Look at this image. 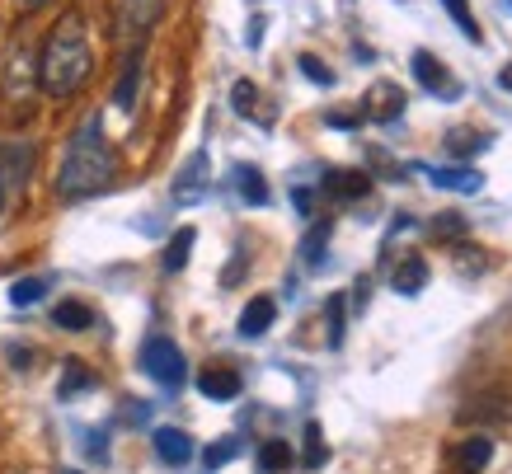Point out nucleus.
Here are the masks:
<instances>
[{
  "instance_id": "dca6fc26",
  "label": "nucleus",
  "mask_w": 512,
  "mask_h": 474,
  "mask_svg": "<svg viewBox=\"0 0 512 474\" xmlns=\"http://www.w3.org/2000/svg\"><path fill=\"white\" fill-rule=\"evenodd\" d=\"M235 184H240V198H245L249 207H268V179L254 165L235 169Z\"/></svg>"
},
{
  "instance_id": "7ed1b4c3",
  "label": "nucleus",
  "mask_w": 512,
  "mask_h": 474,
  "mask_svg": "<svg viewBox=\"0 0 512 474\" xmlns=\"http://www.w3.org/2000/svg\"><path fill=\"white\" fill-rule=\"evenodd\" d=\"M141 367H146V376L156 385H165V390H179L188 376V362H184V352L174 348L170 338H151L146 348H141Z\"/></svg>"
},
{
  "instance_id": "6ab92c4d",
  "label": "nucleus",
  "mask_w": 512,
  "mask_h": 474,
  "mask_svg": "<svg viewBox=\"0 0 512 474\" xmlns=\"http://www.w3.org/2000/svg\"><path fill=\"white\" fill-rule=\"evenodd\" d=\"M202 179H207V151H198L184 169H179V179H174L179 198H184V202H188V198H198V193H202Z\"/></svg>"
},
{
  "instance_id": "2eb2a0df",
  "label": "nucleus",
  "mask_w": 512,
  "mask_h": 474,
  "mask_svg": "<svg viewBox=\"0 0 512 474\" xmlns=\"http://www.w3.org/2000/svg\"><path fill=\"white\" fill-rule=\"evenodd\" d=\"M489 141H494V132H470V127H456V132H447V151L456 155V160H470V155H480Z\"/></svg>"
},
{
  "instance_id": "bb28decb",
  "label": "nucleus",
  "mask_w": 512,
  "mask_h": 474,
  "mask_svg": "<svg viewBox=\"0 0 512 474\" xmlns=\"http://www.w3.org/2000/svg\"><path fill=\"white\" fill-rule=\"evenodd\" d=\"M325 320H329V348L343 343V296H329L325 301Z\"/></svg>"
},
{
  "instance_id": "473e14b6",
  "label": "nucleus",
  "mask_w": 512,
  "mask_h": 474,
  "mask_svg": "<svg viewBox=\"0 0 512 474\" xmlns=\"http://www.w3.org/2000/svg\"><path fill=\"white\" fill-rule=\"evenodd\" d=\"M498 85H503V90H508V94H512V62H508V66H503V71H498Z\"/></svg>"
},
{
  "instance_id": "4be33fe9",
  "label": "nucleus",
  "mask_w": 512,
  "mask_h": 474,
  "mask_svg": "<svg viewBox=\"0 0 512 474\" xmlns=\"http://www.w3.org/2000/svg\"><path fill=\"white\" fill-rule=\"evenodd\" d=\"M43 296H47V277H19L15 287H10V301H15L19 310H24V306H38Z\"/></svg>"
},
{
  "instance_id": "c85d7f7f",
  "label": "nucleus",
  "mask_w": 512,
  "mask_h": 474,
  "mask_svg": "<svg viewBox=\"0 0 512 474\" xmlns=\"http://www.w3.org/2000/svg\"><path fill=\"white\" fill-rule=\"evenodd\" d=\"M301 71H306V80H315V85H334V71H329L320 57H311V52H301Z\"/></svg>"
},
{
  "instance_id": "aec40b11",
  "label": "nucleus",
  "mask_w": 512,
  "mask_h": 474,
  "mask_svg": "<svg viewBox=\"0 0 512 474\" xmlns=\"http://www.w3.org/2000/svg\"><path fill=\"white\" fill-rule=\"evenodd\" d=\"M287 465H292V446H287V442H278V437H273V442L259 446V470H264V474H282Z\"/></svg>"
},
{
  "instance_id": "ddd939ff",
  "label": "nucleus",
  "mask_w": 512,
  "mask_h": 474,
  "mask_svg": "<svg viewBox=\"0 0 512 474\" xmlns=\"http://www.w3.org/2000/svg\"><path fill=\"white\" fill-rule=\"evenodd\" d=\"M494 456V442L489 437H470V442L456 446V474H480Z\"/></svg>"
},
{
  "instance_id": "a211bd4d",
  "label": "nucleus",
  "mask_w": 512,
  "mask_h": 474,
  "mask_svg": "<svg viewBox=\"0 0 512 474\" xmlns=\"http://www.w3.org/2000/svg\"><path fill=\"white\" fill-rule=\"evenodd\" d=\"M193 240H198V230H193V226L174 230V240L165 245V273H184V268H188V254H193Z\"/></svg>"
},
{
  "instance_id": "f3484780",
  "label": "nucleus",
  "mask_w": 512,
  "mask_h": 474,
  "mask_svg": "<svg viewBox=\"0 0 512 474\" xmlns=\"http://www.w3.org/2000/svg\"><path fill=\"white\" fill-rule=\"evenodd\" d=\"M137 85H141V47H132V57H127V66H123V80H118V90H113V104L123 108H132V99H137Z\"/></svg>"
},
{
  "instance_id": "20e7f679",
  "label": "nucleus",
  "mask_w": 512,
  "mask_h": 474,
  "mask_svg": "<svg viewBox=\"0 0 512 474\" xmlns=\"http://www.w3.org/2000/svg\"><path fill=\"white\" fill-rule=\"evenodd\" d=\"M29 169H33V146H24V141L0 146V212L19 198V188L29 184Z\"/></svg>"
},
{
  "instance_id": "a878e982",
  "label": "nucleus",
  "mask_w": 512,
  "mask_h": 474,
  "mask_svg": "<svg viewBox=\"0 0 512 474\" xmlns=\"http://www.w3.org/2000/svg\"><path fill=\"white\" fill-rule=\"evenodd\" d=\"M325 245H329V221H320V226H315L311 235H306V245H301V259H306V263L315 268V259L325 254Z\"/></svg>"
},
{
  "instance_id": "2f4dec72",
  "label": "nucleus",
  "mask_w": 512,
  "mask_h": 474,
  "mask_svg": "<svg viewBox=\"0 0 512 474\" xmlns=\"http://www.w3.org/2000/svg\"><path fill=\"white\" fill-rule=\"evenodd\" d=\"M259 33H264V15H254V19H249V38H245V43H249V47H259V43H264Z\"/></svg>"
},
{
  "instance_id": "1a4fd4ad",
  "label": "nucleus",
  "mask_w": 512,
  "mask_h": 474,
  "mask_svg": "<svg viewBox=\"0 0 512 474\" xmlns=\"http://www.w3.org/2000/svg\"><path fill=\"white\" fill-rule=\"evenodd\" d=\"M156 456L165 465H188L193 460V437L184 428H156Z\"/></svg>"
},
{
  "instance_id": "412c9836",
  "label": "nucleus",
  "mask_w": 512,
  "mask_h": 474,
  "mask_svg": "<svg viewBox=\"0 0 512 474\" xmlns=\"http://www.w3.org/2000/svg\"><path fill=\"white\" fill-rule=\"evenodd\" d=\"M325 460H329L325 432H320V423H306V451H301V465H306V470H320Z\"/></svg>"
},
{
  "instance_id": "0eeeda50",
  "label": "nucleus",
  "mask_w": 512,
  "mask_h": 474,
  "mask_svg": "<svg viewBox=\"0 0 512 474\" xmlns=\"http://www.w3.org/2000/svg\"><path fill=\"white\" fill-rule=\"evenodd\" d=\"M273 320H278V301L273 296H254L245 310H240V338H259L273 329Z\"/></svg>"
},
{
  "instance_id": "c756f323",
  "label": "nucleus",
  "mask_w": 512,
  "mask_h": 474,
  "mask_svg": "<svg viewBox=\"0 0 512 474\" xmlns=\"http://www.w3.org/2000/svg\"><path fill=\"white\" fill-rule=\"evenodd\" d=\"M231 99H235V108H240V113H249V108H254V85H249V80H240V85L231 90Z\"/></svg>"
},
{
  "instance_id": "f03ea898",
  "label": "nucleus",
  "mask_w": 512,
  "mask_h": 474,
  "mask_svg": "<svg viewBox=\"0 0 512 474\" xmlns=\"http://www.w3.org/2000/svg\"><path fill=\"white\" fill-rule=\"evenodd\" d=\"M94 57H90V38H85V19L71 10L52 24L43 43V57H38V85L52 99H71L90 85Z\"/></svg>"
},
{
  "instance_id": "f257e3e1",
  "label": "nucleus",
  "mask_w": 512,
  "mask_h": 474,
  "mask_svg": "<svg viewBox=\"0 0 512 474\" xmlns=\"http://www.w3.org/2000/svg\"><path fill=\"white\" fill-rule=\"evenodd\" d=\"M118 174V160H113V146L104 137V118L90 113L85 123L76 127V137L66 141V155H62V169H57V193L66 202L76 198H94L104 193Z\"/></svg>"
},
{
  "instance_id": "5701e85b",
  "label": "nucleus",
  "mask_w": 512,
  "mask_h": 474,
  "mask_svg": "<svg viewBox=\"0 0 512 474\" xmlns=\"http://www.w3.org/2000/svg\"><path fill=\"white\" fill-rule=\"evenodd\" d=\"M52 320L62 324V329H90L94 315H90V306H80V301H62V306L52 310Z\"/></svg>"
},
{
  "instance_id": "9d476101",
  "label": "nucleus",
  "mask_w": 512,
  "mask_h": 474,
  "mask_svg": "<svg viewBox=\"0 0 512 474\" xmlns=\"http://www.w3.org/2000/svg\"><path fill=\"white\" fill-rule=\"evenodd\" d=\"M325 188L334 193V198L353 202V198H367V193H372V179H367L362 169H329V174H325Z\"/></svg>"
},
{
  "instance_id": "7c9ffc66",
  "label": "nucleus",
  "mask_w": 512,
  "mask_h": 474,
  "mask_svg": "<svg viewBox=\"0 0 512 474\" xmlns=\"http://www.w3.org/2000/svg\"><path fill=\"white\" fill-rule=\"evenodd\" d=\"M362 123V113H348V108H334L329 113V127H357Z\"/></svg>"
},
{
  "instance_id": "cd10ccee",
  "label": "nucleus",
  "mask_w": 512,
  "mask_h": 474,
  "mask_svg": "<svg viewBox=\"0 0 512 474\" xmlns=\"http://www.w3.org/2000/svg\"><path fill=\"white\" fill-rule=\"evenodd\" d=\"M235 451H240V442H235V437H217V442L207 446V465L217 470V465H226V460H235Z\"/></svg>"
},
{
  "instance_id": "72a5a7b5",
  "label": "nucleus",
  "mask_w": 512,
  "mask_h": 474,
  "mask_svg": "<svg viewBox=\"0 0 512 474\" xmlns=\"http://www.w3.org/2000/svg\"><path fill=\"white\" fill-rule=\"evenodd\" d=\"M19 5H24V10H38V5H47V0H19Z\"/></svg>"
},
{
  "instance_id": "6e6552de",
  "label": "nucleus",
  "mask_w": 512,
  "mask_h": 474,
  "mask_svg": "<svg viewBox=\"0 0 512 474\" xmlns=\"http://www.w3.org/2000/svg\"><path fill=\"white\" fill-rule=\"evenodd\" d=\"M428 174V184L433 188H447V193H480L484 188V174L480 169H423Z\"/></svg>"
},
{
  "instance_id": "4468645a",
  "label": "nucleus",
  "mask_w": 512,
  "mask_h": 474,
  "mask_svg": "<svg viewBox=\"0 0 512 474\" xmlns=\"http://www.w3.org/2000/svg\"><path fill=\"white\" fill-rule=\"evenodd\" d=\"M198 390H202V399H217V404H226V399L240 395V376H235V371H202Z\"/></svg>"
},
{
  "instance_id": "9b49d317",
  "label": "nucleus",
  "mask_w": 512,
  "mask_h": 474,
  "mask_svg": "<svg viewBox=\"0 0 512 474\" xmlns=\"http://www.w3.org/2000/svg\"><path fill=\"white\" fill-rule=\"evenodd\" d=\"M160 19V0H123V29L127 38L141 47V33Z\"/></svg>"
},
{
  "instance_id": "b1692460",
  "label": "nucleus",
  "mask_w": 512,
  "mask_h": 474,
  "mask_svg": "<svg viewBox=\"0 0 512 474\" xmlns=\"http://www.w3.org/2000/svg\"><path fill=\"white\" fill-rule=\"evenodd\" d=\"M90 385H94V376H90V371L80 367V362H66V381L57 385V395H62V399H76V395H85Z\"/></svg>"
},
{
  "instance_id": "393cba45",
  "label": "nucleus",
  "mask_w": 512,
  "mask_h": 474,
  "mask_svg": "<svg viewBox=\"0 0 512 474\" xmlns=\"http://www.w3.org/2000/svg\"><path fill=\"white\" fill-rule=\"evenodd\" d=\"M442 10H447V15L456 19V29L466 33L470 43H480V24H475V15H470V5H466V0H442Z\"/></svg>"
},
{
  "instance_id": "423d86ee",
  "label": "nucleus",
  "mask_w": 512,
  "mask_h": 474,
  "mask_svg": "<svg viewBox=\"0 0 512 474\" xmlns=\"http://www.w3.org/2000/svg\"><path fill=\"white\" fill-rule=\"evenodd\" d=\"M362 113L376 118V123H395L404 113V90L395 80H376L372 90H367V99H362Z\"/></svg>"
},
{
  "instance_id": "f704fd0d",
  "label": "nucleus",
  "mask_w": 512,
  "mask_h": 474,
  "mask_svg": "<svg viewBox=\"0 0 512 474\" xmlns=\"http://www.w3.org/2000/svg\"><path fill=\"white\" fill-rule=\"evenodd\" d=\"M66 474H80V470H66Z\"/></svg>"
},
{
  "instance_id": "39448f33",
  "label": "nucleus",
  "mask_w": 512,
  "mask_h": 474,
  "mask_svg": "<svg viewBox=\"0 0 512 474\" xmlns=\"http://www.w3.org/2000/svg\"><path fill=\"white\" fill-rule=\"evenodd\" d=\"M414 76H419L423 90H433L437 99H461V80H451V71L437 62L433 52H414Z\"/></svg>"
},
{
  "instance_id": "f8f14e48",
  "label": "nucleus",
  "mask_w": 512,
  "mask_h": 474,
  "mask_svg": "<svg viewBox=\"0 0 512 474\" xmlns=\"http://www.w3.org/2000/svg\"><path fill=\"white\" fill-rule=\"evenodd\" d=\"M390 287L400 291V296H419V291L428 287V263H423L419 254L400 259L395 263V273H390Z\"/></svg>"
}]
</instances>
